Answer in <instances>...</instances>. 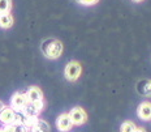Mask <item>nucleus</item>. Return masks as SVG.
Here are the masks:
<instances>
[{"label":"nucleus","instance_id":"obj_8","mask_svg":"<svg viewBox=\"0 0 151 132\" xmlns=\"http://www.w3.org/2000/svg\"><path fill=\"white\" fill-rule=\"evenodd\" d=\"M56 127H58L59 131H61V132H68L69 130H70V128L73 127V123H72L69 115L68 114H61L60 117L58 118V120H56Z\"/></svg>","mask_w":151,"mask_h":132},{"label":"nucleus","instance_id":"obj_5","mask_svg":"<svg viewBox=\"0 0 151 132\" xmlns=\"http://www.w3.org/2000/svg\"><path fill=\"white\" fill-rule=\"evenodd\" d=\"M27 103V98H26V94L17 92L12 96L11 99V109H13L16 112H20L21 110L25 107V105Z\"/></svg>","mask_w":151,"mask_h":132},{"label":"nucleus","instance_id":"obj_14","mask_svg":"<svg viewBox=\"0 0 151 132\" xmlns=\"http://www.w3.org/2000/svg\"><path fill=\"white\" fill-rule=\"evenodd\" d=\"M12 9V0H0V15L9 13Z\"/></svg>","mask_w":151,"mask_h":132},{"label":"nucleus","instance_id":"obj_6","mask_svg":"<svg viewBox=\"0 0 151 132\" xmlns=\"http://www.w3.org/2000/svg\"><path fill=\"white\" fill-rule=\"evenodd\" d=\"M25 94H26L27 102H33V103L43 102V93L38 86H30Z\"/></svg>","mask_w":151,"mask_h":132},{"label":"nucleus","instance_id":"obj_7","mask_svg":"<svg viewBox=\"0 0 151 132\" xmlns=\"http://www.w3.org/2000/svg\"><path fill=\"white\" fill-rule=\"evenodd\" d=\"M0 122H1L4 125L13 124L16 122V111L13 109L5 106V109L0 112Z\"/></svg>","mask_w":151,"mask_h":132},{"label":"nucleus","instance_id":"obj_4","mask_svg":"<svg viewBox=\"0 0 151 132\" xmlns=\"http://www.w3.org/2000/svg\"><path fill=\"white\" fill-rule=\"evenodd\" d=\"M68 115L70 118L73 125H81L87 120V114L85 112V110L82 107H73L68 112Z\"/></svg>","mask_w":151,"mask_h":132},{"label":"nucleus","instance_id":"obj_9","mask_svg":"<svg viewBox=\"0 0 151 132\" xmlns=\"http://www.w3.org/2000/svg\"><path fill=\"white\" fill-rule=\"evenodd\" d=\"M138 117L143 120H151V102H142L137 110Z\"/></svg>","mask_w":151,"mask_h":132},{"label":"nucleus","instance_id":"obj_12","mask_svg":"<svg viewBox=\"0 0 151 132\" xmlns=\"http://www.w3.org/2000/svg\"><path fill=\"white\" fill-rule=\"evenodd\" d=\"M13 25V16L11 13H3L0 15V28L8 29Z\"/></svg>","mask_w":151,"mask_h":132},{"label":"nucleus","instance_id":"obj_16","mask_svg":"<svg viewBox=\"0 0 151 132\" xmlns=\"http://www.w3.org/2000/svg\"><path fill=\"white\" fill-rule=\"evenodd\" d=\"M78 1L83 5H94L95 3H98L99 0H78Z\"/></svg>","mask_w":151,"mask_h":132},{"label":"nucleus","instance_id":"obj_3","mask_svg":"<svg viewBox=\"0 0 151 132\" xmlns=\"http://www.w3.org/2000/svg\"><path fill=\"white\" fill-rule=\"evenodd\" d=\"M45 107V102H38V103H33V102H27L25 105V107L21 110V114H24L25 117H33V118H38L39 112Z\"/></svg>","mask_w":151,"mask_h":132},{"label":"nucleus","instance_id":"obj_10","mask_svg":"<svg viewBox=\"0 0 151 132\" xmlns=\"http://www.w3.org/2000/svg\"><path fill=\"white\" fill-rule=\"evenodd\" d=\"M137 92L143 97H151V80H141L137 83Z\"/></svg>","mask_w":151,"mask_h":132},{"label":"nucleus","instance_id":"obj_20","mask_svg":"<svg viewBox=\"0 0 151 132\" xmlns=\"http://www.w3.org/2000/svg\"><path fill=\"white\" fill-rule=\"evenodd\" d=\"M0 132H5V131L4 130H0Z\"/></svg>","mask_w":151,"mask_h":132},{"label":"nucleus","instance_id":"obj_1","mask_svg":"<svg viewBox=\"0 0 151 132\" xmlns=\"http://www.w3.org/2000/svg\"><path fill=\"white\" fill-rule=\"evenodd\" d=\"M40 50L47 59H58L63 54V43L56 38H47L42 42Z\"/></svg>","mask_w":151,"mask_h":132},{"label":"nucleus","instance_id":"obj_17","mask_svg":"<svg viewBox=\"0 0 151 132\" xmlns=\"http://www.w3.org/2000/svg\"><path fill=\"white\" fill-rule=\"evenodd\" d=\"M5 109V105H4V102H1V101H0V112H1L3 111V110H4Z\"/></svg>","mask_w":151,"mask_h":132},{"label":"nucleus","instance_id":"obj_15","mask_svg":"<svg viewBox=\"0 0 151 132\" xmlns=\"http://www.w3.org/2000/svg\"><path fill=\"white\" fill-rule=\"evenodd\" d=\"M136 124L133 123V122H130V120H127V122H124V123L121 124V127H120V131L121 132H134L136 131Z\"/></svg>","mask_w":151,"mask_h":132},{"label":"nucleus","instance_id":"obj_2","mask_svg":"<svg viewBox=\"0 0 151 132\" xmlns=\"http://www.w3.org/2000/svg\"><path fill=\"white\" fill-rule=\"evenodd\" d=\"M81 72H82V67L78 62L76 60H72L69 62L65 67V71H64V75H65V78L69 81H76L78 80V77L81 76Z\"/></svg>","mask_w":151,"mask_h":132},{"label":"nucleus","instance_id":"obj_18","mask_svg":"<svg viewBox=\"0 0 151 132\" xmlns=\"http://www.w3.org/2000/svg\"><path fill=\"white\" fill-rule=\"evenodd\" d=\"M134 132H146V131H145L143 128H141V127H139V128H136V131H134Z\"/></svg>","mask_w":151,"mask_h":132},{"label":"nucleus","instance_id":"obj_11","mask_svg":"<svg viewBox=\"0 0 151 132\" xmlns=\"http://www.w3.org/2000/svg\"><path fill=\"white\" fill-rule=\"evenodd\" d=\"M29 132H50V124L46 120L38 119L35 123L29 128Z\"/></svg>","mask_w":151,"mask_h":132},{"label":"nucleus","instance_id":"obj_13","mask_svg":"<svg viewBox=\"0 0 151 132\" xmlns=\"http://www.w3.org/2000/svg\"><path fill=\"white\" fill-rule=\"evenodd\" d=\"M3 130L5 132H29V128L25 127L24 124H20V123H13V124L5 125Z\"/></svg>","mask_w":151,"mask_h":132},{"label":"nucleus","instance_id":"obj_19","mask_svg":"<svg viewBox=\"0 0 151 132\" xmlns=\"http://www.w3.org/2000/svg\"><path fill=\"white\" fill-rule=\"evenodd\" d=\"M134 1H138V3H139V1H142V0H134Z\"/></svg>","mask_w":151,"mask_h":132}]
</instances>
